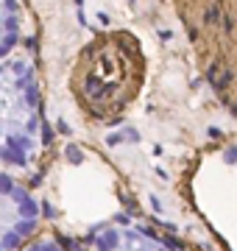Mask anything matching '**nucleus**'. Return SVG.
Masks as SVG:
<instances>
[{"label":"nucleus","instance_id":"nucleus-1","mask_svg":"<svg viewBox=\"0 0 237 251\" xmlns=\"http://www.w3.org/2000/svg\"><path fill=\"white\" fill-rule=\"evenodd\" d=\"M45 145V100L25 56L0 62V171H25Z\"/></svg>","mask_w":237,"mask_h":251},{"label":"nucleus","instance_id":"nucleus-2","mask_svg":"<svg viewBox=\"0 0 237 251\" xmlns=\"http://www.w3.org/2000/svg\"><path fill=\"white\" fill-rule=\"evenodd\" d=\"M142 75L137 42L126 34L100 36L81 53L75 67V92L98 117H109L134 98Z\"/></svg>","mask_w":237,"mask_h":251},{"label":"nucleus","instance_id":"nucleus-3","mask_svg":"<svg viewBox=\"0 0 237 251\" xmlns=\"http://www.w3.org/2000/svg\"><path fill=\"white\" fill-rule=\"evenodd\" d=\"M42 209L28 187L11 173L0 171V251H20V246L39 229Z\"/></svg>","mask_w":237,"mask_h":251},{"label":"nucleus","instance_id":"nucleus-4","mask_svg":"<svg viewBox=\"0 0 237 251\" xmlns=\"http://www.w3.org/2000/svg\"><path fill=\"white\" fill-rule=\"evenodd\" d=\"M92 251H173L162 237L151 234L142 226H131V224H115L100 229Z\"/></svg>","mask_w":237,"mask_h":251},{"label":"nucleus","instance_id":"nucleus-5","mask_svg":"<svg viewBox=\"0 0 237 251\" xmlns=\"http://www.w3.org/2000/svg\"><path fill=\"white\" fill-rule=\"evenodd\" d=\"M23 39V6L14 0H0V62L14 56Z\"/></svg>","mask_w":237,"mask_h":251},{"label":"nucleus","instance_id":"nucleus-6","mask_svg":"<svg viewBox=\"0 0 237 251\" xmlns=\"http://www.w3.org/2000/svg\"><path fill=\"white\" fill-rule=\"evenodd\" d=\"M20 251H64V249L56 240H50V237H42V240L31 243V246H25V249H20Z\"/></svg>","mask_w":237,"mask_h":251}]
</instances>
